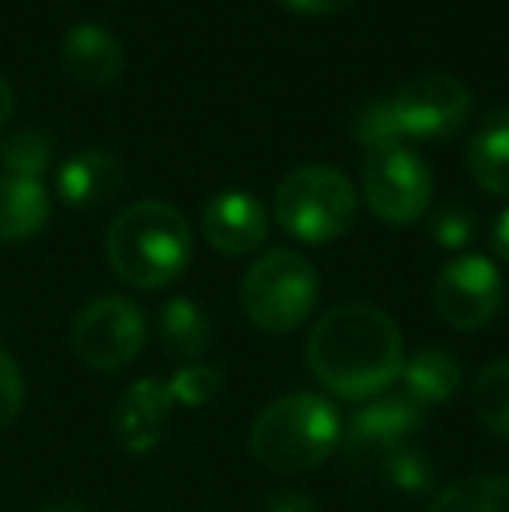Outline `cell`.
<instances>
[{
  "label": "cell",
  "instance_id": "6da1fadb",
  "mask_svg": "<svg viewBox=\"0 0 509 512\" xmlns=\"http://www.w3.org/2000/svg\"><path fill=\"white\" fill-rule=\"evenodd\" d=\"M307 366L335 398L374 401L401 377L405 338L381 307L339 304L307 335Z\"/></svg>",
  "mask_w": 509,
  "mask_h": 512
},
{
  "label": "cell",
  "instance_id": "7a4b0ae2",
  "mask_svg": "<svg viewBox=\"0 0 509 512\" xmlns=\"http://www.w3.org/2000/svg\"><path fill=\"white\" fill-rule=\"evenodd\" d=\"M105 255L123 283L136 290H161L175 283L192 258V230L178 206L140 199L112 220Z\"/></svg>",
  "mask_w": 509,
  "mask_h": 512
},
{
  "label": "cell",
  "instance_id": "3957f363",
  "mask_svg": "<svg viewBox=\"0 0 509 512\" xmlns=\"http://www.w3.org/2000/svg\"><path fill=\"white\" fill-rule=\"evenodd\" d=\"M342 443V418L328 398L311 391L283 394L255 415L248 446L276 474H304L325 464Z\"/></svg>",
  "mask_w": 509,
  "mask_h": 512
},
{
  "label": "cell",
  "instance_id": "277c9868",
  "mask_svg": "<svg viewBox=\"0 0 509 512\" xmlns=\"http://www.w3.org/2000/svg\"><path fill=\"white\" fill-rule=\"evenodd\" d=\"M272 209H276L279 227L290 237L304 244H332L353 230L360 199H356L353 182L339 168L304 164L279 182Z\"/></svg>",
  "mask_w": 509,
  "mask_h": 512
},
{
  "label": "cell",
  "instance_id": "5b68a950",
  "mask_svg": "<svg viewBox=\"0 0 509 512\" xmlns=\"http://www.w3.org/2000/svg\"><path fill=\"white\" fill-rule=\"evenodd\" d=\"M318 272L300 251L276 248L262 258L241 279V307L248 321L265 335H286L300 328L318 304Z\"/></svg>",
  "mask_w": 509,
  "mask_h": 512
},
{
  "label": "cell",
  "instance_id": "8992f818",
  "mask_svg": "<svg viewBox=\"0 0 509 512\" xmlns=\"http://www.w3.org/2000/svg\"><path fill=\"white\" fill-rule=\"evenodd\" d=\"M422 411L405 394H381L367 408H360L342 425L339 460L353 478L374 481L381 478L387 460L401 453L408 443H415V432L422 429Z\"/></svg>",
  "mask_w": 509,
  "mask_h": 512
},
{
  "label": "cell",
  "instance_id": "52a82bcc",
  "mask_svg": "<svg viewBox=\"0 0 509 512\" xmlns=\"http://www.w3.org/2000/svg\"><path fill=\"white\" fill-rule=\"evenodd\" d=\"M147 342V317L126 297H98L77 314L70 345L91 370H123Z\"/></svg>",
  "mask_w": 509,
  "mask_h": 512
},
{
  "label": "cell",
  "instance_id": "ba28073f",
  "mask_svg": "<svg viewBox=\"0 0 509 512\" xmlns=\"http://www.w3.org/2000/svg\"><path fill=\"white\" fill-rule=\"evenodd\" d=\"M363 196L384 223L408 227L426 216L433 199V171L408 147L370 154L363 164Z\"/></svg>",
  "mask_w": 509,
  "mask_h": 512
},
{
  "label": "cell",
  "instance_id": "9c48e42d",
  "mask_svg": "<svg viewBox=\"0 0 509 512\" xmlns=\"http://www.w3.org/2000/svg\"><path fill=\"white\" fill-rule=\"evenodd\" d=\"M506 286L496 262L485 255H457L433 283V307L443 324L457 331H478L503 310Z\"/></svg>",
  "mask_w": 509,
  "mask_h": 512
},
{
  "label": "cell",
  "instance_id": "30bf717a",
  "mask_svg": "<svg viewBox=\"0 0 509 512\" xmlns=\"http://www.w3.org/2000/svg\"><path fill=\"white\" fill-rule=\"evenodd\" d=\"M405 140H447L471 119L468 84L450 74H419L391 98Z\"/></svg>",
  "mask_w": 509,
  "mask_h": 512
},
{
  "label": "cell",
  "instance_id": "8fae6325",
  "mask_svg": "<svg viewBox=\"0 0 509 512\" xmlns=\"http://www.w3.org/2000/svg\"><path fill=\"white\" fill-rule=\"evenodd\" d=\"M203 234L206 244L220 255H252L269 237V213L248 192H220L203 206Z\"/></svg>",
  "mask_w": 509,
  "mask_h": 512
},
{
  "label": "cell",
  "instance_id": "7c38bea8",
  "mask_svg": "<svg viewBox=\"0 0 509 512\" xmlns=\"http://www.w3.org/2000/svg\"><path fill=\"white\" fill-rule=\"evenodd\" d=\"M175 411V398L168 391V380L143 377L136 384L126 387V394L116 405V439L126 453L143 457V453L157 450V443L164 439L168 418Z\"/></svg>",
  "mask_w": 509,
  "mask_h": 512
},
{
  "label": "cell",
  "instance_id": "4fadbf2b",
  "mask_svg": "<svg viewBox=\"0 0 509 512\" xmlns=\"http://www.w3.org/2000/svg\"><path fill=\"white\" fill-rule=\"evenodd\" d=\"M60 60H63V70H67L74 81L95 84V88L116 84L126 67L123 42H119L109 28L95 25V21H81V25H74L63 35Z\"/></svg>",
  "mask_w": 509,
  "mask_h": 512
},
{
  "label": "cell",
  "instance_id": "5bb4252c",
  "mask_svg": "<svg viewBox=\"0 0 509 512\" xmlns=\"http://www.w3.org/2000/svg\"><path fill=\"white\" fill-rule=\"evenodd\" d=\"M126 182L123 161L109 150H81L56 171V192L67 206L95 209L119 196Z\"/></svg>",
  "mask_w": 509,
  "mask_h": 512
},
{
  "label": "cell",
  "instance_id": "9a60e30c",
  "mask_svg": "<svg viewBox=\"0 0 509 512\" xmlns=\"http://www.w3.org/2000/svg\"><path fill=\"white\" fill-rule=\"evenodd\" d=\"M401 394L422 411L440 408L461 391V359L447 349H419L401 366Z\"/></svg>",
  "mask_w": 509,
  "mask_h": 512
},
{
  "label": "cell",
  "instance_id": "2e32d148",
  "mask_svg": "<svg viewBox=\"0 0 509 512\" xmlns=\"http://www.w3.org/2000/svg\"><path fill=\"white\" fill-rule=\"evenodd\" d=\"M468 171L485 192L509 196V105L485 115L468 140Z\"/></svg>",
  "mask_w": 509,
  "mask_h": 512
},
{
  "label": "cell",
  "instance_id": "e0dca14e",
  "mask_svg": "<svg viewBox=\"0 0 509 512\" xmlns=\"http://www.w3.org/2000/svg\"><path fill=\"white\" fill-rule=\"evenodd\" d=\"M157 338H161V349L171 359H182V363H196L213 342V324L206 317V310L189 297H175L161 307L157 314Z\"/></svg>",
  "mask_w": 509,
  "mask_h": 512
},
{
  "label": "cell",
  "instance_id": "ac0fdd59",
  "mask_svg": "<svg viewBox=\"0 0 509 512\" xmlns=\"http://www.w3.org/2000/svg\"><path fill=\"white\" fill-rule=\"evenodd\" d=\"M49 223V196L42 182L0 175V241L35 237Z\"/></svg>",
  "mask_w": 509,
  "mask_h": 512
},
{
  "label": "cell",
  "instance_id": "d6986e66",
  "mask_svg": "<svg viewBox=\"0 0 509 512\" xmlns=\"http://www.w3.org/2000/svg\"><path fill=\"white\" fill-rule=\"evenodd\" d=\"M429 512H509V474H478L447 485Z\"/></svg>",
  "mask_w": 509,
  "mask_h": 512
},
{
  "label": "cell",
  "instance_id": "ffe728a7",
  "mask_svg": "<svg viewBox=\"0 0 509 512\" xmlns=\"http://www.w3.org/2000/svg\"><path fill=\"white\" fill-rule=\"evenodd\" d=\"M471 408L485 432L509 439V359H492L482 366L471 387Z\"/></svg>",
  "mask_w": 509,
  "mask_h": 512
},
{
  "label": "cell",
  "instance_id": "44dd1931",
  "mask_svg": "<svg viewBox=\"0 0 509 512\" xmlns=\"http://www.w3.org/2000/svg\"><path fill=\"white\" fill-rule=\"evenodd\" d=\"M53 154H56V143L42 126L18 129V133L7 136L4 147H0V161H4L7 175L32 178V182H39L42 171L53 164Z\"/></svg>",
  "mask_w": 509,
  "mask_h": 512
},
{
  "label": "cell",
  "instance_id": "7402d4cb",
  "mask_svg": "<svg viewBox=\"0 0 509 512\" xmlns=\"http://www.w3.org/2000/svg\"><path fill=\"white\" fill-rule=\"evenodd\" d=\"M353 136L367 150V157L405 147V129H401L391 98H370V102H363L360 112L353 115Z\"/></svg>",
  "mask_w": 509,
  "mask_h": 512
},
{
  "label": "cell",
  "instance_id": "603a6c76",
  "mask_svg": "<svg viewBox=\"0 0 509 512\" xmlns=\"http://www.w3.org/2000/svg\"><path fill=\"white\" fill-rule=\"evenodd\" d=\"M377 481H384L387 488H394V492H401V495H426L436 481L433 457H429L419 443H408L405 450L387 460V467Z\"/></svg>",
  "mask_w": 509,
  "mask_h": 512
},
{
  "label": "cell",
  "instance_id": "cb8c5ba5",
  "mask_svg": "<svg viewBox=\"0 0 509 512\" xmlns=\"http://www.w3.org/2000/svg\"><path fill=\"white\" fill-rule=\"evenodd\" d=\"M224 387V377H220L217 366H203V363H189L168 380V391L175 398V408H203L210 405L213 398Z\"/></svg>",
  "mask_w": 509,
  "mask_h": 512
},
{
  "label": "cell",
  "instance_id": "d4e9b609",
  "mask_svg": "<svg viewBox=\"0 0 509 512\" xmlns=\"http://www.w3.org/2000/svg\"><path fill=\"white\" fill-rule=\"evenodd\" d=\"M429 234L440 248L461 251L475 237V213L468 206H443L440 213L429 220Z\"/></svg>",
  "mask_w": 509,
  "mask_h": 512
},
{
  "label": "cell",
  "instance_id": "484cf974",
  "mask_svg": "<svg viewBox=\"0 0 509 512\" xmlns=\"http://www.w3.org/2000/svg\"><path fill=\"white\" fill-rule=\"evenodd\" d=\"M25 408V377L11 352L0 345V432L14 425V418Z\"/></svg>",
  "mask_w": 509,
  "mask_h": 512
},
{
  "label": "cell",
  "instance_id": "4316f807",
  "mask_svg": "<svg viewBox=\"0 0 509 512\" xmlns=\"http://www.w3.org/2000/svg\"><path fill=\"white\" fill-rule=\"evenodd\" d=\"M262 512H318V502L300 488H279L262 502Z\"/></svg>",
  "mask_w": 509,
  "mask_h": 512
},
{
  "label": "cell",
  "instance_id": "83f0119b",
  "mask_svg": "<svg viewBox=\"0 0 509 512\" xmlns=\"http://www.w3.org/2000/svg\"><path fill=\"white\" fill-rule=\"evenodd\" d=\"M489 244H492V255H496L499 262L509 269V206L496 216V223H492Z\"/></svg>",
  "mask_w": 509,
  "mask_h": 512
},
{
  "label": "cell",
  "instance_id": "f1b7e54d",
  "mask_svg": "<svg viewBox=\"0 0 509 512\" xmlns=\"http://www.w3.org/2000/svg\"><path fill=\"white\" fill-rule=\"evenodd\" d=\"M283 4L297 14H339V11H346L353 0H283Z\"/></svg>",
  "mask_w": 509,
  "mask_h": 512
},
{
  "label": "cell",
  "instance_id": "f546056e",
  "mask_svg": "<svg viewBox=\"0 0 509 512\" xmlns=\"http://www.w3.org/2000/svg\"><path fill=\"white\" fill-rule=\"evenodd\" d=\"M11 112H14V88L7 84V77L0 74V126L11 119Z\"/></svg>",
  "mask_w": 509,
  "mask_h": 512
},
{
  "label": "cell",
  "instance_id": "4dcf8cb0",
  "mask_svg": "<svg viewBox=\"0 0 509 512\" xmlns=\"http://www.w3.org/2000/svg\"><path fill=\"white\" fill-rule=\"evenodd\" d=\"M39 512H88V506L77 499H56V502H49V506H42Z\"/></svg>",
  "mask_w": 509,
  "mask_h": 512
}]
</instances>
